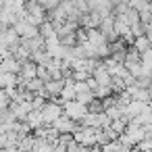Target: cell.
<instances>
[{"label":"cell","instance_id":"obj_25","mask_svg":"<svg viewBox=\"0 0 152 152\" xmlns=\"http://www.w3.org/2000/svg\"><path fill=\"white\" fill-rule=\"evenodd\" d=\"M0 152H19L15 146H9V148H0Z\"/></svg>","mask_w":152,"mask_h":152},{"label":"cell","instance_id":"obj_14","mask_svg":"<svg viewBox=\"0 0 152 152\" xmlns=\"http://www.w3.org/2000/svg\"><path fill=\"white\" fill-rule=\"evenodd\" d=\"M131 48H133L137 54H142V52H146V50L150 48V42H148V38H146V36H140V38H135V40H133Z\"/></svg>","mask_w":152,"mask_h":152},{"label":"cell","instance_id":"obj_2","mask_svg":"<svg viewBox=\"0 0 152 152\" xmlns=\"http://www.w3.org/2000/svg\"><path fill=\"white\" fill-rule=\"evenodd\" d=\"M42 119H44V125H52L61 115H63V106L54 100H46V104L42 106Z\"/></svg>","mask_w":152,"mask_h":152},{"label":"cell","instance_id":"obj_18","mask_svg":"<svg viewBox=\"0 0 152 152\" xmlns=\"http://www.w3.org/2000/svg\"><path fill=\"white\" fill-rule=\"evenodd\" d=\"M121 150V146H119V142L115 140V142H108V144H104V146H100V152H119Z\"/></svg>","mask_w":152,"mask_h":152},{"label":"cell","instance_id":"obj_16","mask_svg":"<svg viewBox=\"0 0 152 152\" xmlns=\"http://www.w3.org/2000/svg\"><path fill=\"white\" fill-rule=\"evenodd\" d=\"M123 17H125V21H127V25H129V27H131V25H135V23H140V13H137V11H133V9H129Z\"/></svg>","mask_w":152,"mask_h":152},{"label":"cell","instance_id":"obj_10","mask_svg":"<svg viewBox=\"0 0 152 152\" xmlns=\"http://www.w3.org/2000/svg\"><path fill=\"white\" fill-rule=\"evenodd\" d=\"M125 133L131 137L133 146L146 137V135H144V127H140V125H135V123H127V127H125Z\"/></svg>","mask_w":152,"mask_h":152},{"label":"cell","instance_id":"obj_4","mask_svg":"<svg viewBox=\"0 0 152 152\" xmlns=\"http://www.w3.org/2000/svg\"><path fill=\"white\" fill-rule=\"evenodd\" d=\"M113 9H115V0H88V11L100 17L113 15Z\"/></svg>","mask_w":152,"mask_h":152},{"label":"cell","instance_id":"obj_11","mask_svg":"<svg viewBox=\"0 0 152 152\" xmlns=\"http://www.w3.org/2000/svg\"><path fill=\"white\" fill-rule=\"evenodd\" d=\"M25 123H27V127H29L31 131H36V129H40V127H44L42 113H40V110H31V113L25 117Z\"/></svg>","mask_w":152,"mask_h":152},{"label":"cell","instance_id":"obj_5","mask_svg":"<svg viewBox=\"0 0 152 152\" xmlns=\"http://www.w3.org/2000/svg\"><path fill=\"white\" fill-rule=\"evenodd\" d=\"M152 106L148 104V102H140V100H131L127 106H125V119H127V123L131 121V119H135L137 115H142V113H146V110H150Z\"/></svg>","mask_w":152,"mask_h":152},{"label":"cell","instance_id":"obj_8","mask_svg":"<svg viewBox=\"0 0 152 152\" xmlns=\"http://www.w3.org/2000/svg\"><path fill=\"white\" fill-rule=\"evenodd\" d=\"M52 127L58 131V133H73L75 129H77V123L75 121H71L69 117H65V115H61L54 123H52Z\"/></svg>","mask_w":152,"mask_h":152},{"label":"cell","instance_id":"obj_24","mask_svg":"<svg viewBox=\"0 0 152 152\" xmlns=\"http://www.w3.org/2000/svg\"><path fill=\"white\" fill-rule=\"evenodd\" d=\"M73 152H90V146H79V144H75Z\"/></svg>","mask_w":152,"mask_h":152},{"label":"cell","instance_id":"obj_19","mask_svg":"<svg viewBox=\"0 0 152 152\" xmlns=\"http://www.w3.org/2000/svg\"><path fill=\"white\" fill-rule=\"evenodd\" d=\"M88 77H90V73H86V71H81V69L71 71V79H73V81H86Z\"/></svg>","mask_w":152,"mask_h":152},{"label":"cell","instance_id":"obj_27","mask_svg":"<svg viewBox=\"0 0 152 152\" xmlns=\"http://www.w3.org/2000/svg\"><path fill=\"white\" fill-rule=\"evenodd\" d=\"M90 152H100V146H90Z\"/></svg>","mask_w":152,"mask_h":152},{"label":"cell","instance_id":"obj_7","mask_svg":"<svg viewBox=\"0 0 152 152\" xmlns=\"http://www.w3.org/2000/svg\"><path fill=\"white\" fill-rule=\"evenodd\" d=\"M92 79L96 81V86H110V81H113V77L108 75V71L104 69V65H102V61L96 65V69L92 71Z\"/></svg>","mask_w":152,"mask_h":152},{"label":"cell","instance_id":"obj_21","mask_svg":"<svg viewBox=\"0 0 152 152\" xmlns=\"http://www.w3.org/2000/svg\"><path fill=\"white\" fill-rule=\"evenodd\" d=\"M75 100L88 106V104H90V102L94 100V96H92V92H88V94H77V96H75Z\"/></svg>","mask_w":152,"mask_h":152},{"label":"cell","instance_id":"obj_22","mask_svg":"<svg viewBox=\"0 0 152 152\" xmlns=\"http://www.w3.org/2000/svg\"><path fill=\"white\" fill-rule=\"evenodd\" d=\"M88 113H102V102L94 98V100L88 104Z\"/></svg>","mask_w":152,"mask_h":152},{"label":"cell","instance_id":"obj_29","mask_svg":"<svg viewBox=\"0 0 152 152\" xmlns=\"http://www.w3.org/2000/svg\"><path fill=\"white\" fill-rule=\"evenodd\" d=\"M148 77H150V81H152V69H148Z\"/></svg>","mask_w":152,"mask_h":152},{"label":"cell","instance_id":"obj_9","mask_svg":"<svg viewBox=\"0 0 152 152\" xmlns=\"http://www.w3.org/2000/svg\"><path fill=\"white\" fill-rule=\"evenodd\" d=\"M19 69H21V63L15 61L13 56H9V58H0V71H2V73H13V75H17Z\"/></svg>","mask_w":152,"mask_h":152},{"label":"cell","instance_id":"obj_3","mask_svg":"<svg viewBox=\"0 0 152 152\" xmlns=\"http://www.w3.org/2000/svg\"><path fill=\"white\" fill-rule=\"evenodd\" d=\"M108 119H106V115H104V110L102 113H88L81 121H79V125L81 127H90V129H102V127H108Z\"/></svg>","mask_w":152,"mask_h":152},{"label":"cell","instance_id":"obj_17","mask_svg":"<svg viewBox=\"0 0 152 152\" xmlns=\"http://www.w3.org/2000/svg\"><path fill=\"white\" fill-rule=\"evenodd\" d=\"M133 148H137L140 152H152V137H144V140L137 142Z\"/></svg>","mask_w":152,"mask_h":152},{"label":"cell","instance_id":"obj_26","mask_svg":"<svg viewBox=\"0 0 152 152\" xmlns=\"http://www.w3.org/2000/svg\"><path fill=\"white\" fill-rule=\"evenodd\" d=\"M148 104L152 106V83L148 86Z\"/></svg>","mask_w":152,"mask_h":152},{"label":"cell","instance_id":"obj_20","mask_svg":"<svg viewBox=\"0 0 152 152\" xmlns=\"http://www.w3.org/2000/svg\"><path fill=\"white\" fill-rule=\"evenodd\" d=\"M36 77H38V79H42V81L46 83V81L50 79V73H48V69H46V67L38 65V73H36Z\"/></svg>","mask_w":152,"mask_h":152},{"label":"cell","instance_id":"obj_23","mask_svg":"<svg viewBox=\"0 0 152 152\" xmlns=\"http://www.w3.org/2000/svg\"><path fill=\"white\" fill-rule=\"evenodd\" d=\"M9 104H11V100H9L7 92H4V90H0V106H9Z\"/></svg>","mask_w":152,"mask_h":152},{"label":"cell","instance_id":"obj_13","mask_svg":"<svg viewBox=\"0 0 152 152\" xmlns=\"http://www.w3.org/2000/svg\"><path fill=\"white\" fill-rule=\"evenodd\" d=\"M38 34L44 38V40H48V38H54L56 36V31H54V25L46 19L44 23H40V27H38Z\"/></svg>","mask_w":152,"mask_h":152},{"label":"cell","instance_id":"obj_6","mask_svg":"<svg viewBox=\"0 0 152 152\" xmlns=\"http://www.w3.org/2000/svg\"><path fill=\"white\" fill-rule=\"evenodd\" d=\"M13 29L17 31V36L21 38V40H25V38H36V36H40L38 34V27H34V25H29L25 19H19L15 25H13Z\"/></svg>","mask_w":152,"mask_h":152},{"label":"cell","instance_id":"obj_12","mask_svg":"<svg viewBox=\"0 0 152 152\" xmlns=\"http://www.w3.org/2000/svg\"><path fill=\"white\" fill-rule=\"evenodd\" d=\"M104 115H106V119H108V121H117V119H123V117H125V108L115 104V106L104 108Z\"/></svg>","mask_w":152,"mask_h":152},{"label":"cell","instance_id":"obj_15","mask_svg":"<svg viewBox=\"0 0 152 152\" xmlns=\"http://www.w3.org/2000/svg\"><path fill=\"white\" fill-rule=\"evenodd\" d=\"M108 127H110V129H113V131H115V133L119 135V133H123V131H125V127H127V119L123 117V119L110 121V123H108Z\"/></svg>","mask_w":152,"mask_h":152},{"label":"cell","instance_id":"obj_1","mask_svg":"<svg viewBox=\"0 0 152 152\" xmlns=\"http://www.w3.org/2000/svg\"><path fill=\"white\" fill-rule=\"evenodd\" d=\"M63 115L69 117L71 121L79 123V121L88 115V106L81 104V102H77V100H71V102H65V104H63Z\"/></svg>","mask_w":152,"mask_h":152},{"label":"cell","instance_id":"obj_28","mask_svg":"<svg viewBox=\"0 0 152 152\" xmlns=\"http://www.w3.org/2000/svg\"><path fill=\"white\" fill-rule=\"evenodd\" d=\"M148 15H150V21H152V4L148 7Z\"/></svg>","mask_w":152,"mask_h":152}]
</instances>
